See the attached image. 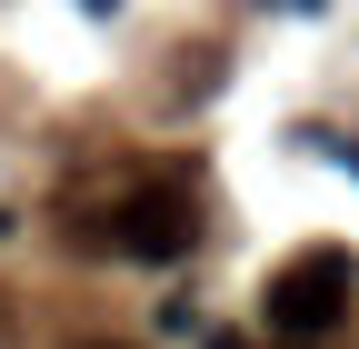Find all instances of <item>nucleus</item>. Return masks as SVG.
I'll return each instance as SVG.
<instances>
[{"label": "nucleus", "instance_id": "nucleus-5", "mask_svg": "<svg viewBox=\"0 0 359 349\" xmlns=\"http://www.w3.org/2000/svg\"><path fill=\"white\" fill-rule=\"evenodd\" d=\"M299 349H320V339H299Z\"/></svg>", "mask_w": 359, "mask_h": 349}, {"label": "nucleus", "instance_id": "nucleus-1", "mask_svg": "<svg viewBox=\"0 0 359 349\" xmlns=\"http://www.w3.org/2000/svg\"><path fill=\"white\" fill-rule=\"evenodd\" d=\"M349 320V249H299L269 280V329L280 339H330Z\"/></svg>", "mask_w": 359, "mask_h": 349}, {"label": "nucleus", "instance_id": "nucleus-2", "mask_svg": "<svg viewBox=\"0 0 359 349\" xmlns=\"http://www.w3.org/2000/svg\"><path fill=\"white\" fill-rule=\"evenodd\" d=\"M110 240L130 249V259H190V240H200V210H190V190H130L120 210H110Z\"/></svg>", "mask_w": 359, "mask_h": 349}, {"label": "nucleus", "instance_id": "nucleus-4", "mask_svg": "<svg viewBox=\"0 0 359 349\" xmlns=\"http://www.w3.org/2000/svg\"><path fill=\"white\" fill-rule=\"evenodd\" d=\"M80 349H110V339H80Z\"/></svg>", "mask_w": 359, "mask_h": 349}, {"label": "nucleus", "instance_id": "nucleus-3", "mask_svg": "<svg viewBox=\"0 0 359 349\" xmlns=\"http://www.w3.org/2000/svg\"><path fill=\"white\" fill-rule=\"evenodd\" d=\"M90 11H120V0H90Z\"/></svg>", "mask_w": 359, "mask_h": 349}]
</instances>
